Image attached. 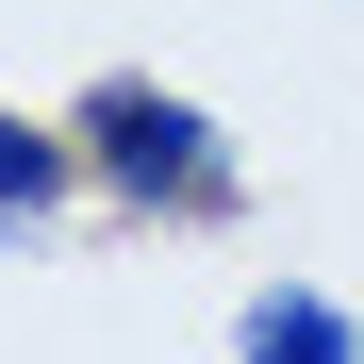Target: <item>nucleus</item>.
<instances>
[{"mask_svg":"<svg viewBox=\"0 0 364 364\" xmlns=\"http://www.w3.org/2000/svg\"><path fill=\"white\" fill-rule=\"evenodd\" d=\"M67 133H83V182H100L116 215H182V232H199V215H232V199H249L232 133H215L182 83H100Z\"/></svg>","mask_w":364,"mask_h":364,"instance_id":"nucleus-1","label":"nucleus"},{"mask_svg":"<svg viewBox=\"0 0 364 364\" xmlns=\"http://www.w3.org/2000/svg\"><path fill=\"white\" fill-rule=\"evenodd\" d=\"M232 364H364V315L331 282H249L232 298Z\"/></svg>","mask_w":364,"mask_h":364,"instance_id":"nucleus-2","label":"nucleus"},{"mask_svg":"<svg viewBox=\"0 0 364 364\" xmlns=\"http://www.w3.org/2000/svg\"><path fill=\"white\" fill-rule=\"evenodd\" d=\"M67 182H83V133H50V116H17V100H0V215L33 232Z\"/></svg>","mask_w":364,"mask_h":364,"instance_id":"nucleus-3","label":"nucleus"}]
</instances>
